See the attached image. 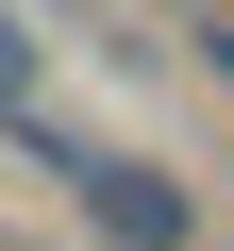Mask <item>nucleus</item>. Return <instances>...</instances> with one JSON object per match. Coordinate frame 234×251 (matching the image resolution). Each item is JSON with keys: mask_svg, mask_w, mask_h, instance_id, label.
<instances>
[{"mask_svg": "<svg viewBox=\"0 0 234 251\" xmlns=\"http://www.w3.org/2000/svg\"><path fill=\"white\" fill-rule=\"evenodd\" d=\"M34 117H50V50H34L17 0H0V134H34Z\"/></svg>", "mask_w": 234, "mask_h": 251, "instance_id": "nucleus-2", "label": "nucleus"}, {"mask_svg": "<svg viewBox=\"0 0 234 251\" xmlns=\"http://www.w3.org/2000/svg\"><path fill=\"white\" fill-rule=\"evenodd\" d=\"M17 17H34V0H17ZM50 17H117V0H50Z\"/></svg>", "mask_w": 234, "mask_h": 251, "instance_id": "nucleus-4", "label": "nucleus"}, {"mask_svg": "<svg viewBox=\"0 0 234 251\" xmlns=\"http://www.w3.org/2000/svg\"><path fill=\"white\" fill-rule=\"evenodd\" d=\"M184 50H201V84L234 100V17H184Z\"/></svg>", "mask_w": 234, "mask_h": 251, "instance_id": "nucleus-3", "label": "nucleus"}, {"mask_svg": "<svg viewBox=\"0 0 234 251\" xmlns=\"http://www.w3.org/2000/svg\"><path fill=\"white\" fill-rule=\"evenodd\" d=\"M17 151H34V168H67V218H84L100 251H201V184H184V168L100 151V134H67V117H34Z\"/></svg>", "mask_w": 234, "mask_h": 251, "instance_id": "nucleus-1", "label": "nucleus"}]
</instances>
